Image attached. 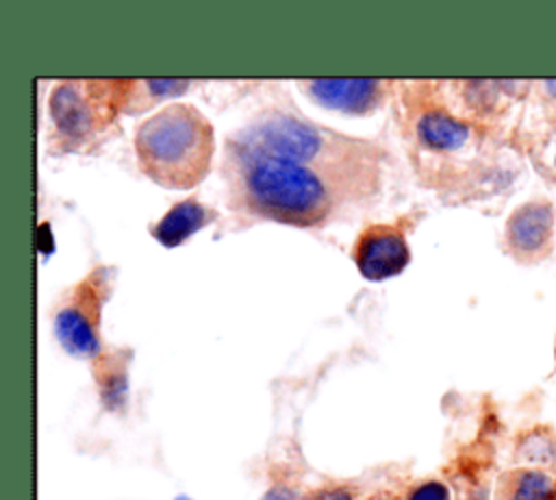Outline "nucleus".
<instances>
[{
  "mask_svg": "<svg viewBox=\"0 0 556 500\" xmlns=\"http://www.w3.org/2000/svg\"><path fill=\"white\" fill-rule=\"evenodd\" d=\"M254 150L282 157L315 170L341 202L363 200L380 187L382 148L321 126L287 104H269L232 135Z\"/></svg>",
  "mask_w": 556,
  "mask_h": 500,
  "instance_id": "1",
  "label": "nucleus"
},
{
  "mask_svg": "<svg viewBox=\"0 0 556 500\" xmlns=\"http://www.w3.org/2000/svg\"><path fill=\"white\" fill-rule=\"evenodd\" d=\"M228 204L237 213L298 228L324 226L341 198L315 170L295 161L226 141L222 163Z\"/></svg>",
  "mask_w": 556,
  "mask_h": 500,
  "instance_id": "2",
  "label": "nucleus"
},
{
  "mask_svg": "<svg viewBox=\"0 0 556 500\" xmlns=\"http://www.w3.org/2000/svg\"><path fill=\"white\" fill-rule=\"evenodd\" d=\"M139 170L165 189L200 185L215 154L211 120L193 104L172 102L137 124L132 137Z\"/></svg>",
  "mask_w": 556,
  "mask_h": 500,
  "instance_id": "3",
  "label": "nucleus"
},
{
  "mask_svg": "<svg viewBox=\"0 0 556 500\" xmlns=\"http://www.w3.org/2000/svg\"><path fill=\"white\" fill-rule=\"evenodd\" d=\"M128 80H63L48 98L54 126L52 141L61 152H85L124 111Z\"/></svg>",
  "mask_w": 556,
  "mask_h": 500,
  "instance_id": "4",
  "label": "nucleus"
},
{
  "mask_svg": "<svg viewBox=\"0 0 556 500\" xmlns=\"http://www.w3.org/2000/svg\"><path fill=\"white\" fill-rule=\"evenodd\" d=\"M113 280L115 270L111 265L93 267L70 289L54 311V337L67 354L96 361L104 352L100 341V320Z\"/></svg>",
  "mask_w": 556,
  "mask_h": 500,
  "instance_id": "5",
  "label": "nucleus"
},
{
  "mask_svg": "<svg viewBox=\"0 0 556 500\" xmlns=\"http://www.w3.org/2000/svg\"><path fill=\"white\" fill-rule=\"evenodd\" d=\"M406 230L408 215L391 224H371L356 237L352 259L363 278L382 283L404 272L410 261Z\"/></svg>",
  "mask_w": 556,
  "mask_h": 500,
  "instance_id": "6",
  "label": "nucleus"
},
{
  "mask_svg": "<svg viewBox=\"0 0 556 500\" xmlns=\"http://www.w3.org/2000/svg\"><path fill=\"white\" fill-rule=\"evenodd\" d=\"M300 87L324 109L345 115H369L384 104L393 83L380 78H315L302 80Z\"/></svg>",
  "mask_w": 556,
  "mask_h": 500,
  "instance_id": "7",
  "label": "nucleus"
},
{
  "mask_svg": "<svg viewBox=\"0 0 556 500\" xmlns=\"http://www.w3.org/2000/svg\"><path fill=\"white\" fill-rule=\"evenodd\" d=\"M410 141L419 152L454 154L471 141V126L437 104H419L410 113Z\"/></svg>",
  "mask_w": 556,
  "mask_h": 500,
  "instance_id": "8",
  "label": "nucleus"
},
{
  "mask_svg": "<svg viewBox=\"0 0 556 500\" xmlns=\"http://www.w3.org/2000/svg\"><path fill=\"white\" fill-rule=\"evenodd\" d=\"M552 209L545 202H528L506 222V243L517 257H536L552 237Z\"/></svg>",
  "mask_w": 556,
  "mask_h": 500,
  "instance_id": "9",
  "label": "nucleus"
},
{
  "mask_svg": "<svg viewBox=\"0 0 556 500\" xmlns=\"http://www.w3.org/2000/svg\"><path fill=\"white\" fill-rule=\"evenodd\" d=\"M217 220V211L202 204L198 198H185L176 202L152 228V237L165 246L176 248L182 241H187L191 235L202 230L204 226L213 224Z\"/></svg>",
  "mask_w": 556,
  "mask_h": 500,
  "instance_id": "10",
  "label": "nucleus"
},
{
  "mask_svg": "<svg viewBox=\"0 0 556 500\" xmlns=\"http://www.w3.org/2000/svg\"><path fill=\"white\" fill-rule=\"evenodd\" d=\"M93 378L100 404L111 413H122L128 404V363L122 352H102L93 361Z\"/></svg>",
  "mask_w": 556,
  "mask_h": 500,
  "instance_id": "11",
  "label": "nucleus"
},
{
  "mask_svg": "<svg viewBox=\"0 0 556 500\" xmlns=\"http://www.w3.org/2000/svg\"><path fill=\"white\" fill-rule=\"evenodd\" d=\"M495 500H556V483L539 470H517L502 476Z\"/></svg>",
  "mask_w": 556,
  "mask_h": 500,
  "instance_id": "12",
  "label": "nucleus"
},
{
  "mask_svg": "<svg viewBox=\"0 0 556 500\" xmlns=\"http://www.w3.org/2000/svg\"><path fill=\"white\" fill-rule=\"evenodd\" d=\"M189 87H191L189 80H165V78H159V80H128L122 113H128V115L143 113V111L152 109L159 100L180 96Z\"/></svg>",
  "mask_w": 556,
  "mask_h": 500,
  "instance_id": "13",
  "label": "nucleus"
},
{
  "mask_svg": "<svg viewBox=\"0 0 556 500\" xmlns=\"http://www.w3.org/2000/svg\"><path fill=\"white\" fill-rule=\"evenodd\" d=\"M406 500H450V489L441 480H424L408 489Z\"/></svg>",
  "mask_w": 556,
  "mask_h": 500,
  "instance_id": "14",
  "label": "nucleus"
},
{
  "mask_svg": "<svg viewBox=\"0 0 556 500\" xmlns=\"http://www.w3.org/2000/svg\"><path fill=\"white\" fill-rule=\"evenodd\" d=\"M306 500H354V493L348 487H321L306 496Z\"/></svg>",
  "mask_w": 556,
  "mask_h": 500,
  "instance_id": "15",
  "label": "nucleus"
},
{
  "mask_svg": "<svg viewBox=\"0 0 556 500\" xmlns=\"http://www.w3.org/2000/svg\"><path fill=\"white\" fill-rule=\"evenodd\" d=\"M261 500H306L304 496H300L293 487H289V485H274V487H269L265 493H263V498Z\"/></svg>",
  "mask_w": 556,
  "mask_h": 500,
  "instance_id": "16",
  "label": "nucleus"
},
{
  "mask_svg": "<svg viewBox=\"0 0 556 500\" xmlns=\"http://www.w3.org/2000/svg\"><path fill=\"white\" fill-rule=\"evenodd\" d=\"M543 85H545V91H547L549 96H554V98H556V80H545Z\"/></svg>",
  "mask_w": 556,
  "mask_h": 500,
  "instance_id": "17",
  "label": "nucleus"
},
{
  "mask_svg": "<svg viewBox=\"0 0 556 500\" xmlns=\"http://www.w3.org/2000/svg\"><path fill=\"white\" fill-rule=\"evenodd\" d=\"M467 500H484V493H480V491H478V493H471Z\"/></svg>",
  "mask_w": 556,
  "mask_h": 500,
  "instance_id": "18",
  "label": "nucleus"
},
{
  "mask_svg": "<svg viewBox=\"0 0 556 500\" xmlns=\"http://www.w3.org/2000/svg\"><path fill=\"white\" fill-rule=\"evenodd\" d=\"M554 167H556V152H554Z\"/></svg>",
  "mask_w": 556,
  "mask_h": 500,
  "instance_id": "19",
  "label": "nucleus"
},
{
  "mask_svg": "<svg viewBox=\"0 0 556 500\" xmlns=\"http://www.w3.org/2000/svg\"><path fill=\"white\" fill-rule=\"evenodd\" d=\"M178 500H187V498H178Z\"/></svg>",
  "mask_w": 556,
  "mask_h": 500,
  "instance_id": "20",
  "label": "nucleus"
}]
</instances>
